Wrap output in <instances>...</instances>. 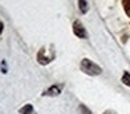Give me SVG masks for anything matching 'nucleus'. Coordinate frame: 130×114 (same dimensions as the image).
Listing matches in <instances>:
<instances>
[{
    "mask_svg": "<svg viewBox=\"0 0 130 114\" xmlns=\"http://www.w3.org/2000/svg\"><path fill=\"white\" fill-rule=\"evenodd\" d=\"M81 70L85 72V74L88 75H99L102 72V68L98 65V64H95L94 61L88 60V58H83L81 61Z\"/></svg>",
    "mask_w": 130,
    "mask_h": 114,
    "instance_id": "1",
    "label": "nucleus"
},
{
    "mask_svg": "<svg viewBox=\"0 0 130 114\" xmlns=\"http://www.w3.org/2000/svg\"><path fill=\"white\" fill-rule=\"evenodd\" d=\"M55 58V50L53 49H46V47H42V49H39V52H38V56H37V60L39 64H42V65H46V64H49L52 60Z\"/></svg>",
    "mask_w": 130,
    "mask_h": 114,
    "instance_id": "2",
    "label": "nucleus"
},
{
    "mask_svg": "<svg viewBox=\"0 0 130 114\" xmlns=\"http://www.w3.org/2000/svg\"><path fill=\"white\" fill-rule=\"evenodd\" d=\"M73 32H74V35H76V36H78V38H81V39L87 38V31H85V28L83 27V24L80 21H74Z\"/></svg>",
    "mask_w": 130,
    "mask_h": 114,
    "instance_id": "3",
    "label": "nucleus"
},
{
    "mask_svg": "<svg viewBox=\"0 0 130 114\" xmlns=\"http://www.w3.org/2000/svg\"><path fill=\"white\" fill-rule=\"evenodd\" d=\"M62 89H63V85H52L51 88L43 90L42 95L43 96H57V95H60Z\"/></svg>",
    "mask_w": 130,
    "mask_h": 114,
    "instance_id": "4",
    "label": "nucleus"
},
{
    "mask_svg": "<svg viewBox=\"0 0 130 114\" xmlns=\"http://www.w3.org/2000/svg\"><path fill=\"white\" fill-rule=\"evenodd\" d=\"M18 113H20V114H37V113L34 111L32 104H25L24 107H21L20 110H18Z\"/></svg>",
    "mask_w": 130,
    "mask_h": 114,
    "instance_id": "5",
    "label": "nucleus"
},
{
    "mask_svg": "<svg viewBox=\"0 0 130 114\" xmlns=\"http://www.w3.org/2000/svg\"><path fill=\"white\" fill-rule=\"evenodd\" d=\"M78 7L81 10V13H87L88 11V4L85 0H78Z\"/></svg>",
    "mask_w": 130,
    "mask_h": 114,
    "instance_id": "6",
    "label": "nucleus"
},
{
    "mask_svg": "<svg viewBox=\"0 0 130 114\" xmlns=\"http://www.w3.org/2000/svg\"><path fill=\"white\" fill-rule=\"evenodd\" d=\"M122 82L124 83V85H127V86H130V72H127V71H124V74H123V77H122Z\"/></svg>",
    "mask_w": 130,
    "mask_h": 114,
    "instance_id": "7",
    "label": "nucleus"
},
{
    "mask_svg": "<svg viewBox=\"0 0 130 114\" xmlns=\"http://www.w3.org/2000/svg\"><path fill=\"white\" fill-rule=\"evenodd\" d=\"M123 8L127 15H130V0H123Z\"/></svg>",
    "mask_w": 130,
    "mask_h": 114,
    "instance_id": "8",
    "label": "nucleus"
},
{
    "mask_svg": "<svg viewBox=\"0 0 130 114\" xmlns=\"http://www.w3.org/2000/svg\"><path fill=\"white\" fill-rule=\"evenodd\" d=\"M78 111H80L81 114H92L87 107H85V104H80V106H78Z\"/></svg>",
    "mask_w": 130,
    "mask_h": 114,
    "instance_id": "9",
    "label": "nucleus"
},
{
    "mask_svg": "<svg viewBox=\"0 0 130 114\" xmlns=\"http://www.w3.org/2000/svg\"><path fill=\"white\" fill-rule=\"evenodd\" d=\"M104 114H118V113H115V111H112V110H106Z\"/></svg>",
    "mask_w": 130,
    "mask_h": 114,
    "instance_id": "10",
    "label": "nucleus"
},
{
    "mask_svg": "<svg viewBox=\"0 0 130 114\" xmlns=\"http://www.w3.org/2000/svg\"><path fill=\"white\" fill-rule=\"evenodd\" d=\"M2 32H3V22L0 21V35H2Z\"/></svg>",
    "mask_w": 130,
    "mask_h": 114,
    "instance_id": "11",
    "label": "nucleus"
}]
</instances>
